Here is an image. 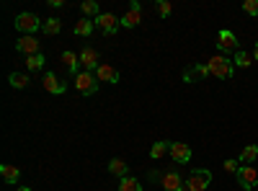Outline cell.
I'll return each mask as SVG.
<instances>
[{
  "mask_svg": "<svg viewBox=\"0 0 258 191\" xmlns=\"http://www.w3.org/2000/svg\"><path fill=\"white\" fill-rule=\"evenodd\" d=\"M119 191H142V186H140V181H137V178L126 176V178H121V181H119Z\"/></svg>",
  "mask_w": 258,
  "mask_h": 191,
  "instance_id": "24",
  "label": "cell"
},
{
  "mask_svg": "<svg viewBox=\"0 0 258 191\" xmlns=\"http://www.w3.org/2000/svg\"><path fill=\"white\" fill-rule=\"evenodd\" d=\"M140 21H142V8H140V3L135 0V3L129 6V11L121 16V26H124V29H135Z\"/></svg>",
  "mask_w": 258,
  "mask_h": 191,
  "instance_id": "7",
  "label": "cell"
},
{
  "mask_svg": "<svg viewBox=\"0 0 258 191\" xmlns=\"http://www.w3.org/2000/svg\"><path fill=\"white\" fill-rule=\"evenodd\" d=\"M217 47L222 49V54H225V52H235V49H238V39H235L232 31L222 29V31L217 34Z\"/></svg>",
  "mask_w": 258,
  "mask_h": 191,
  "instance_id": "11",
  "label": "cell"
},
{
  "mask_svg": "<svg viewBox=\"0 0 258 191\" xmlns=\"http://www.w3.org/2000/svg\"><path fill=\"white\" fill-rule=\"evenodd\" d=\"M258 158V145H248L243 147V153H240V163H253Z\"/></svg>",
  "mask_w": 258,
  "mask_h": 191,
  "instance_id": "25",
  "label": "cell"
},
{
  "mask_svg": "<svg viewBox=\"0 0 258 191\" xmlns=\"http://www.w3.org/2000/svg\"><path fill=\"white\" fill-rule=\"evenodd\" d=\"M109 173H114V176H119V178H126V163L119 160V158H114V160L109 163Z\"/></svg>",
  "mask_w": 258,
  "mask_h": 191,
  "instance_id": "20",
  "label": "cell"
},
{
  "mask_svg": "<svg viewBox=\"0 0 258 191\" xmlns=\"http://www.w3.org/2000/svg\"><path fill=\"white\" fill-rule=\"evenodd\" d=\"M155 8H158V13H160L163 18H165V16H170V11H173V8H170V3H168V0H158V6H155Z\"/></svg>",
  "mask_w": 258,
  "mask_h": 191,
  "instance_id": "29",
  "label": "cell"
},
{
  "mask_svg": "<svg viewBox=\"0 0 258 191\" xmlns=\"http://www.w3.org/2000/svg\"><path fill=\"white\" fill-rule=\"evenodd\" d=\"M168 153H170V142H155L153 150H150V158H153V160H160V158L168 155Z\"/></svg>",
  "mask_w": 258,
  "mask_h": 191,
  "instance_id": "18",
  "label": "cell"
},
{
  "mask_svg": "<svg viewBox=\"0 0 258 191\" xmlns=\"http://www.w3.org/2000/svg\"><path fill=\"white\" fill-rule=\"evenodd\" d=\"M235 65H240V68H250L253 65V57L248 52H238L235 54Z\"/></svg>",
  "mask_w": 258,
  "mask_h": 191,
  "instance_id": "27",
  "label": "cell"
},
{
  "mask_svg": "<svg viewBox=\"0 0 258 191\" xmlns=\"http://www.w3.org/2000/svg\"><path fill=\"white\" fill-rule=\"evenodd\" d=\"M207 75H212V73H209V68H207V65H197L194 70H188V73H186V80L191 83L194 78H207Z\"/></svg>",
  "mask_w": 258,
  "mask_h": 191,
  "instance_id": "26",
  "label": "cell"
},
{
  "mask_svg": "<svg viewBox=\"0 0 258 191\" xmlns=\"http://www.w3.org/2000/svg\"><path fill=\"white\" fill-rule=\"evenodd\" d=\"M44 62H47V59H44V54L39 52V54H31V57H26V68H29L31 73H36V70H41V68H44Z\"/></svg>",
  "mask_w": 258,
  "mask_h": 191,
  "instance_id": "19",
  "label": "cell"
},
{
  "mask_svg": "<svg viewBox=\"0 0 258 191\" xmlns=\"http://www.w3.org/2000/svg\"><path fill=\"white\" fill-rule=\"evenodd\" d=\"M170 158L176 163H188L191 160V147L183 142H170Z\"/></svg>",
  "mask_w": 258,
  "mask_h": 191,
  "instance_id": "13",
  "label": "cell"
},
{
  "mask_svg": "<svg viewBox=\"0 0 258 191\" xmlns=\"http://www.w3.org/2000/svg\"><path fill=\"white\" fill-rule=\"evenodd\" d=\"M119 24H121V21H119L114 13H101V16L96 18V26H98L103 34H114Z\"/></svg>",
  "mask_w": 258,
  "mask_h": 191,
  "instance_id": "10",
  "label": "cell"
},
{
  "mask_svg": "<svg viewBox=\"0 0 258 191\" xmlns=\"http://www.w3.org/2000/svg\"><path fill=\"white\" fill-rule=\"evenodd\" d=\"M8 83H11L16 91H24V88L29 86V75H24V73H11V75H8Z\"/></svg>",
  "mask_w": 258,
  "mask_h": 191,
  "instance_id": "17",
  "label": "cell"
},
{
  "mask_svg": "<svg viewBox=\"0 0 258 191\" xmlns=\"http://www.w3.org/2000/svg\"><path fill=\"white\" fill-rule=\"evenodd\" d=\"M181 191H191V188H188V186H183V188H181Z\"/></svg>",
  "mask_w": 258,
  "mask_h": 191,
  "instance_id": "33",
  "label": "cell"
},
{
  "mask_svg": "<svg viewBox=\"0 0 258 191\" xmlns=\"http://www.w3.org/2000/svg\"><path fill=\"white\" fill-rule=\"evenodd\" d=\"M225 171L238 176V171H240V160H225Z\"/></svg>",
  "mask_w": 258,
  "mask_h": 191,
  "instance_id": "30",
  "label": "cell"
},
{
  "mask_svg": "<svg viewBox=\"0 0 258 191\" xmlns=\"http://www.w3.org/2000/svg\"><path fill=\"white\" fill-rule=\"evenodd\" d=\"M80 11L85 13V18H98L101 13H98V3H93V0H85V3H80Z\"/></svg>",
  "mask_w": 258,
  "mask_h": 191,
  "instance_id": "22",
  "label": "cell"
},
{
  "mask_svg": "<svg viewBox=\"0 0 258 191\" xmlns=\"http://www.w3.org/2000/svg\"><path fill=\"white\" fill-rule=\"evenodd\" d=\"M160 186H163L165 191H181V188L186 186V181L181 178V173H176V171H168V173H163Z\"/></svg>",
  "mask_w": 258,
  "mask_h": 191,
  "instance_id": "8",
  "label": "cell"
},
{
  "mask_svg": "<svg viewBox=\"0 0 258 191\" xmlns=\"http://www.w3.org/2000/svg\"><path fill=\"white\" fill-rule=\"evenodd\" d=\"M80 65L88 70V73H96V70H98V52H96L93 47H85V49L80 52Z\"/></svg>",
  "mask_w": 258,
  "mask_h": 191,
  "instance_id": "12",
  "label": "cell"
},
{
  "mask_svg": "<svg viewBox=\"0 0 258 191\" xmlns=\"http://www.w3.org/2000/svg\"><path fill=\"white\" fill-rule=\"evenodd\" d=\"M41 26H44V21H41L36 13H21V16H16V29L24 34V36H31Z\"/></svg>",
  "mask_w": 258,
  "mask_h": 191,
  "instance_id": "3",
  "label": "cell"
},
{
  "mask_svg": "<svg viewBox=\"0 0 258 191\" xmlns=\"http://www.w3.org/2000/svg\"><path fill=\"white\" fill-rule=\"evenodd\" d=\"M243 11L248 16H258V0H243Z\"/></svg>",
  "mask_w": 258,
  "mask_h": 191,
  "instance_id": "28",
  "label": "cell"
},
{
  "mask_svg": "<svg viewBox=\"0 0 258 191\" xmlns=\"http://www.w3.org/2000/svg\"><path fill=\"white\" fill-rule=\"evenodd\" d=\"M0 176H3L6 183H16L21 178V171H18L16 165H0Z\"/></svg>",
  "mask_w": 258,
  "mask_h": 191,
  "instance_id": "16",
  "label": "cell"
},
{
  "mask_svg": "<svg viewBox=\"0 0 258 191\" xmlns=\"http://www.w3.org/2000/svg\"><path fill=\"white\" fill-rule=\"evenodd\" d=\"M16 52L26 54V57L39 54V41H36V36H21V39L16 41Z\"/></svg>",
  "mask_w": 258,
  "mask_h": 191,
  "instance_id": "9",
  "label": "cell"
},
{
  "mask_svg": "<svg viewBox=\"0 0 258 191\" xmlns=\"http://www.w3.org/2000/svg\"><path fill=\"white\" fill-rule=\"evenodd\" d=\"M207 68L214 78H220V80H227L232 78V62L225 57V54H214L209 62H207Z\"/></svg>",
  "mask_w": 258,
  "mask_h": 191,
  "instance_id": "1",
  "label": "cell"
},
{
  "mask_svg": "<svg viewBox=\"0 0 258 191\" xmlns=\"http://www.w3.org/2000/svg\"><path fill=\"white\" fill-rule=\"evenodd\" d=\"M96 78H98L101 83H119V70L111 68V65H98Z\"/></svg>",
  "mask_w": 258,
  "mask_h": 191,
  "instance_id": "14",
  "label": "cell"
},
{
  "mask_svg": "<svg viewBox=\"0 0 258 191\" xmlns=\"http://www.w3.org/2000/svg\"><path fill=\"white\" fill-rule=\"evenodd\" d=\"M238 183L245 188V191H250L255 183H258V171L253 165H240V171H238Z\"/></svg>",
  "mask_w": 258,
  "mask_h": 191,
  "instance_id": "5",
  "label": "cell"
},
{
  "mask_svg": "<svg viewBox=\"0 0 258 191\" xmlns=\"http://www.w3.org/2000/svg\"><path fill=\"white\" fill-rule=\"evenodd\" d=\"M209 181H212V173L209 171H191L188 178H186V186L191 191H207Z\"/></svg>",
  "mask_w": 258,
  "mask_h": 191,
  "instance_id": "4",
  "label": "cell"
},
{
  "mask_svg": "<svg viewBox=\"0 0 258 191\" xmlns=\"http://www.w3.org/2000/svg\"><path fill=\"white\" fill-rule=\"evenodd\" d=\"M73 83H75L78 93H83V96H93L98 91V78H96V73H88V70H80Z\"/></svg>",
  "mask_w": 258,
  "mask_h": 191,
  "instance_id": "2",
  "label": "cell"
},
{
  "mask_svg": "<svg viewBox=\"0 0 258 191\" xmlns=\"http://www.w3.org/2000/svg\"><path fill=\"white\" fill-rule=\"evenodd\" d=\"M253 57H255V59H258V44H255V49H253Z\"/></svg>",
  "mask_w": 258,
  "mask_h": 191,
  "instance_id": "31",
  "label": "cell"
},
{
  "mask_svg": "<svg viewBox=\"0 0 258 191\" xmlns=\"http://www.w3.org/2000/svg\"><path fill=\"white\" fill-rule=\"evenodd\" d=\"M18 191H31V188H26V186H18Z\"/></svg>",
  "mask_w": 258,
  "mask_h": 191,
  "instance_id": "32",
  "label": "cell"
},
{
  "mask_svg": "<svg viewBox=\"0 0 258 191\" xmlns=\"http://www.w3.org/2000/svg\"><path fill=\"white\" fill-rule=\"evenodd\" d=\"M41 86H44L47 93H54V96H59V93L68 91V83H62L54 73H44V80H41Z\"/></svg>",
  "mask_w": 258,
  "mask_h": 191,
  "instance_id": "6",
  "label": "cell"
},
{
  "mask_svg": "<svg viewBox=\"0 0 258 191\" xmlns=\"http://www.w3.org/2000/svg\"><path fill=\"white\" fill-rule=\"evenodd\" d=\"M93 29H96V21L93 18H80L78 24H75V34L78 36H91Z\"/></svg>",
  "mask_w": 258,
  "mask_h": 191,
  "instance_id": "15",
  "label": "cell"
},
{
  "mask_svg": "<svg viewBox=\"0 0 258 191\" xmlns=\"http://www.w3.org/2000/svg\"><path fill=\"white\" fill-rule=\"evenodd\" d=\"M41 31L49 34V36L59 34V31H62V21H57V18H47V21H44V26H41Z\"/></svg>",
  "mask_w": 258,
  "mask_h": 191,
  "instance_id": "23",
  "label": "cell"
},
{
  "mask_svg": "<svg viewBox=\"0 0 258 191\" xmlns=\"http://www.w3.org/2000/svg\"><path fill=\"white\" fill-rule=\"evenodd\" d=\"M62 62H64V68H68L73 75H78V54L75 52H62Z\"/></svg>",
  "mask_w": 258,
  "mask_h": 191,
  "instance_id": "21",
  "label": "cell"
}]
</instances>
